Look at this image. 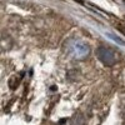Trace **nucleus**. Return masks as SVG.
Segmentation results:
<instances>
[{
  "mask_svg": "<svg viewBox=\"0 0 125 125\" xmlns=\"http://www.w3.org/2000/svg\"><path fill=\"white\" fill-rule=\"evenodd\" d=\"M96 56L98 59L106 66H113L119 61V54L114 49L108 46H99L96 50Z\"/></svg>",
  "mask_w": 125,
  "mask_h": 125,
  "instance_id": "1",
  "label": "nucleus"
},
{
  "mask_svg": "<svg viewBox=\"0 0 125 125\" xmlns=\"http://www.w3.org/2000/svg\"><path fill=\"white\" fill-rule=\"evenodd\" d=\"M70 125H86L85 116L83 115L81 113L75 114V115L71 118V120H70Z\"/></svg>",
  "mask_w": 125,
  "mask_h": 125,
  "instance_id": "3",
  "label": "nucleus"
},
{
  "mask_svg": "<svg viewBox=\"0 0 125 125\" xmlns=\"http://www.w3.org/2000/svg\"><path fill=\"white\" fill-rule=\"evenodd\" d=\"M90 53V49L85 43H81V41H76V43L73 45V54L75 55V58L78 59H84L88 56V54Z\"/></svg>",
  "mask_w": 125,
  "mask_h": 125,
  "instance_id": "2",
  "label": "nucleus"
}]
</instances>
